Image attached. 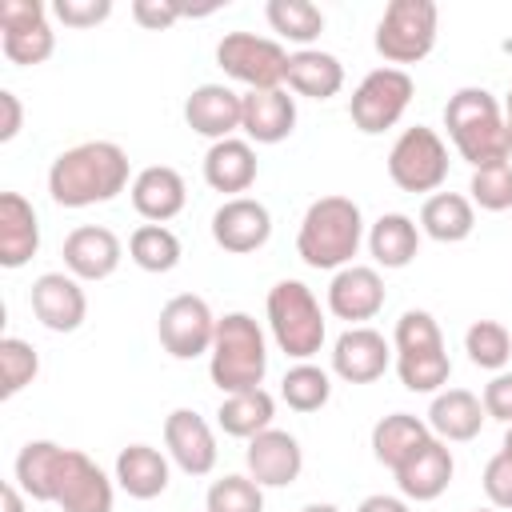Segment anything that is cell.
<instances>
[{"mask_svg":"<svg viewBox=\"0 0 512 512\" xmlns=\"http://www.w3.org/2000/svg\"><path fill=\"white\" fill-rule=\"evenodd\" d=\"M364 240V216L352 196H320L308 204L300 232H296V256L308 268L340 272L352 264Z\"/></svg>","mask_w":512,"mask_h":512,"instance_id":"277c9868","label":"cell"},{"mask_svg":"<svg viewBox=\"0 0 512 512\" xmlns=\"http://www.w3.org/2000/svg\"><path fill=\"white\" fill-rule=\"evenodd\" d=\"M12 472L20 492L36 504H56L60 512H112V480L80 448H64L56 440H28Z\"/></svg>","mask_w":512,"mask_h":512,"instance_id":"6da1fadb","label":"cell"},{"mask_svg":"<svg viewBox=\"0 0 512 512\" xmlns=\"http://www.w3.org/2000/svg\"><path fill=\"white\" fill-rule=\"evenodd\" d=\"M268 328H272V340L284 356H292L296 364L300 360H312L320 348H324V312H320V300L312 296V288L304 280H276L268 288Z\"/></svg>","mask_w":512,"mask_h":512,"instance_id":"8992f818","label":"cell"},{"mask_svg":"<svg viewBox=\"0 0 512 512\" xmlns=\"http://www.w3.org/2000/svg\"><path fill=\"white\" fill-rule=\"evenodd\" d=\"M124 260V244L104 224H80L64 236V268L84 280H108Z\"/></svg>","mask_w":512,"mask_h":512,"instance_id":"ac0fdd59","label":"cell"},{"mask_svg":"<svg viewBox=\"0 0 512 512\" xmlns=\"http://www.w3.org/2000/svg\"><path fill=\"white\" fill-rule=\"evenodd\" d=\"M128 256L144 272H172L180 264V236L168 224H140L128 236Z\"/></svg>","mask_w":512,"mask_h":512,"instance_id":"d6a6232c","label":"cell"},{"mask_svg":"<svg viewBox=\"0 0 512 512\" xmlns=\"http://www.w3.org/2000/svg\"><path fill=\"white\" fill-rule=\"evenodd\" d=\"M268 372V340L264 328L248 312H224L216 320L212 352H208V376L224 396L252 392L264 384Z\"/></svg>","mask_w":512,"mask_h":512,"instance_id":"5b68a950","label":"cell"},{"mask_svg":"<svg viewBox=\"0 0 512 512\" xmlns=\"http://www.w3.org/2000/svg\"><path fill=\"white\" fill-rule=\"evenodd\" d=\"M168 480H172V468H168V456L152 444H128L120 448L116 456V484L132 496V500H156L168 492Z\"/></svg>","mask_w":512,"mask_h":512,"instance_id":"83f0119b","label":"cell"},{"mask_svg":"<svg viewBox=\"0 0 512 512\" xmlns=\"http://www.w3.org/2000/svg\"><path fill=\"white\" fill-rule=\"evenodd\" d=\"M216 320L208 300L196 296V292H180L172 296L160 316H156V336L164 344L168 356L176 360H196V356H208L212 352V336H216Z\"/></svg>","mask_w":512,"mask_h":512,"instance_id":"8fae6325","label":"cell"},{"mask_svg":"<svg viewBox=\"0 0 512 512\" xmlns=\"http://www.w3.org/2000/svg\"><path fill=\"white\" fill-rule=\"evenodd\" d=\"M240 116H244V96L232 92L228 84H200L188 92L184 100V120L196 136H208L212 144L216 140H228L236 128H240Z\"/></svg>","mask_w":512,"mask_h":512,"instance_id":"ffe728a7","label":"cell"},{"mask_svg":"<svg viewBox=\"0 0 512 512\" xmlns=\"http://www.w3.org/2000/svg\"><path fill=\"white\" fill-rule=\"evenodd\" d=\"M388 176L400 192H436L448 180V144L436 128H404L388 152Z\"/></svg>","mask_w":512,"mask_h":512,"instance_id":"ba28073f","label":"cell"},{"mask_svg":"<svg viewBox=\"0 0 512 512\" xmlns=\"http://www.w3.org/2000/svg\"><path fill=\"white\" fill-rule=\"evenodd\" d=\"M204 180H208V188L228 192V200L248 192L256 184V148H252V140H240V136L216 140L204 152Z\"/></svg>","mask_w":512,"mask_h":512,"instance_id":"484cf974","label":"cell"},{"mask_svg":"<svg viewBox=\"0 0 512 512\" xmlns=\"http://www.w3.org/2000/svg\"><path fill=\"white\" fill-rule=\"evenodd\" d=\"M300 512H340V508L336 504H304Z\"/></svg>","mask_w":512,"mask_h":512,"instance_id":"f907efd6","label":"cell"},{"mask_svg":"<svg viewBox=\"0 0 512 512\" xmlns=\"http://www.w3.org/2000/svg\"><path fill=\"white\" fill-rule=\"evenodd\" d=\"M216 64L224 68V76L240 80L248 92L284 88V76H288L284 44H276L268 36H256V32H228L216 44Z\"/></svg>","mask_w":512,"mask_h":512,"instance_id":"9c48e42d","label":"cell"},{"mask_svg":"<svg viewBox=\"0 0 512 512\" xmlns=\"http://www.w3.org/2000/svg\"><path fill=\"white\" fill-rule=\"evenodd\" d=\"M444 128L460 152V160L476 168L504 164L512 156L508 128H504V104L488 88H456L444 104Z\"/></svg>","mask_w":512,"mask_h":512,"instance_id":"3957f363","label":"cell"},{"mask_svg":"<svg viewBox=\"0 0 512 512\" xmlns=\"http://www.w3.org/2000/svg\"><path fill=\"white\" fill-rule=\"evenodd\" d=\"M32 312L48 332H76L88 316V296L72 272H44L32 280Z\"/></svg>","mask_w":512,"mask_h":512,"instance_id":"2e32d148","label":"cell"},{"mask_svg":"<svg viewBox=\"0 0 512 512\" xmlns=\"http://www.w3.org/2000/svg\"><path fill=\"white\" fill-rule=\"evenodd\" d=\"M368 252L380 268H408L420 252V224L404 212H384L368 228Z\"/></svg>","mask_w":512,"mask_h":512,"instance_id":"f546056e","label":"cell"},{"mask_svg":"<svg viewBox=\"0 0 512 512\" xmlns=\"http://www.w3.org/2000/svg\"><path fill=\"white\" fill-rule=\"evenodd\" d=\"M440 8L432 0H392L376 24V52L388 60V68L416 64L436 48Z\"/></svg>","mask_w":512,"mask_h":512,"instance_id":"52a82bcc","label":"cell"},{"mask_svg":"<svg viewBox=\"0 0 512 512\" xmlns=\"http://www.w3.org/2000/svg\"><path fill=\"white\" fill-rule=\"evenodd\" d=\"M204 508L208 512H264V488L252 476L232 472V476H220L208 484Z\"/></svg>","mask_w":512,"mask_h":512,"instance_id":"f35d334b","label":"cell"},{"mask_svg":"<svg viewBox=\"0 0 512 512\" xmlns=\"http://www.w3.org/2000/svg\"><path fill=\"white\" fill-rule=\"evenodd\" d=\"M384 308V276L372 264H348L328 284V312L348 320V328L372 320Z\"/></svg>","mask_w":512,"mask_h":512,"instance_id":"d6986e66","label":"cell"},{"mask_svg":"<svg viewBox=\"0 0 512 512\" xmlns=\"http://www.w3.org/2000/svg\"><path fill=\"white\" fill-rule=\"evenodd\" d=\"M480 484H484V496H488L492 508H500V512L512 508V456H508L504 448L484 464Z\"/></svg>","mask_w":512,"mask_h":512,"instance_id":"b9f144b4","label":"cell"},{"mask_svg":"<svg viewBox=\"0 0 512 512\" xmlns=\"http://www.w3.org/2000/svg\"><path fill=\"white\" fill-rule=\"evenodd\" d=\"M464 352L476 368L504 372V364L512 360V332L500 320H476L464 332Z\"/></svg>","mask_w":512,"mask_h":512,"instance_id":"8d00e7d4","label":"cell"},{"mask_svg":"<svg viewBox=\"0 0 512 512\" xmlns=\"http://www.w3.org/2000/svg\"><path fill=\"white\" fill-rule=\"evenodd\" d=\"M264 16H268L272 32H280L284 40L304 44V48L324 32V12L312 0H268Z\"/></svg>","mask_w":512,"mask_h":512,"instance_id":"d590c367","label":"cell"},{"mask_svg":"<svg viewBox=\"0 0 512 512\" xmlns=\"http://www.w3.org/2000/svg\"><path fill=\"white\" fill-rule=\"evenodd\" d=\"M24 492H20V484L16 480H8V484H0V512H24Z\"/></svg>","mask_w":512,"mask_h":512,"instance_id":"c3c4849f","label":"cell"},{"mask_svg":"<svg viewBox=\"0 0 512 512\" xmlns=\"http://www.w3.org/2000/svg\"><path fill=\"white\" fill-rule=\"evenodd\" d=\"M388 364H392V344L384 340V332L368 324L344 328L332 344V372L348 384H372L388 372Z\"/></svg>","mask_w":512,"mask_h":512,"instance_id":"9a60e30c","label":"cell"},{"mask_svg":"<svg viewBox=\"0 0 512 512\" xmlns=\"http://www.w3.org/2000/svg\"><path fill=\"white\" fill-rule=\"evenodd\" d=\"M356 512H412V508H408L404 496H384V492H376V496H364V500L356 504Z\"/></svg>","mask_w":512,"mask_h":512,"instance_id":"7dc6e473","label":"cell"},{"mask_svg":"<svg viewBox=\"0 0 512 512\" xmlns=\"http://www.w3.org/2000/svg\"><path fill=\"white\" fill-rule=\"evenodd\" d=\"M24 128V108H20V96L12 88H0V140H16V132Z\"/></svg>","mask_w":512,"mask_h":512,"instance_id":"bcb514c9","label":"cell"},{"mask_svg":"<svg viewBox=\"0 0 512 512\" xmlns=\"http://www.w3.org/2000/svg\"><path fill=\"white\" fill-rule=\"evenodd\" d=\"M452 472H456V464H452V448H448L444 440L432 436V440H428L404 468H396L392 476H396V488H400L404 500L428 504V500L444 496V488L452 484Z\"/></svg>","mask_w":512,"mask_h":512,"instance_id":"7402d4cb","label":"cell"},{"mask_svg":"<svg viewBox=\"0 0 512 512\" xmlns=\"http://www.w3.org/2000/svg\"><path fill=\"white\" fill-rule=\"evenodd\" d=\"M472 512H500V508H492V504H488V508H472Z\"/></svg>","mask_w":512,"mask_h":512,"instance_id":"f5cc1de1","label":"cell"},{"mask_svg":"<svg viewBox=\"0 0 512 512\" xmlns=\"http://www.w3.org/2000/svg\"><path fill=\"white\" fill-rule=\"evenodd\" d=\"M444 336H440V324L432 312L424 308H408L400 320H396V332H392V348L396 352H424V348H440Z\"/></svg>","mask_w":512,"mask_h":512,"instance_id":"60d3db41","label":"cell"},{"mask_svg":"<svg viewBox=\"0 0 512 512\" xmlns=\"http://www.w3.org/2000/svg\"><path fill=\"white\" fill-rule=\"evenodd\" d=\"M296 128V96L284 88H264V92H244V116L240 132L252 144H280Z\"/></svg>","mask_w":512,"mask_h":512,"instance_id":"603a6c76","label":"cell"},{"mask_svg":"<svg viewBox=\"0 0 512 512\" xmlns=\"http://www.w3.org/2000/svg\"><path fill=\"white\" fill-rule=\"evenodd\" d=\"M132 208L148 220V224H164L172 216L184 212L188 204V188H184V176L168 164H148L132 176Z\"/></svg>","mask_w":512,"mask_h":512,"instance_id":"44dd1931","label":"cell"},{"mask_svg":"<svg viewBox=\"0 0 512 512\" xmlns=\"http://www.w3.org/2000/svg\"><path fill=\"white\" fill-rule=\"evenodd\" d=\"M164 448H168L172 464L188 476H208L220 456L212 424L192 408H172L164 416Z\"/></svg>","mask_w":512,"mask_h":512,"instance_id":"4fadbf2b","label":"cell"},{"mask_svg":"<svg viewBox=\"0 0 512 512\" xmlns=\"http://www.w3.org/2000/svg\"><path fill=\"white\" fill-rule=\"evenodd\" d=\"M412 92H416V84L404 68H388V64L372 68L356 84V92L348 100V116L364 136H380L404 116V108L412 104Z\"/></svg>","mask_w":512,"mask_h":512,"instance_id":"30bf717a","label":"cell"},{"mask_svg":"<svg viewBox=\"0 0 512 512\" xmlns=\"http://www.w3.org/2000/svg\"><path fill=\"white\" fill-rule=\"evenodd\" d=\"M504 452L512 456V424H508V432H504Z\"/></svg>","mask_w":512,"mask_h":512,"instance_id":"816d5d0a","label":"cell"},{"mask_svg":"<svg viewBox=\"0 0 512 512\" xmlns=\"http://www.w3.org/2000/svg\"><path fill=\"white\" fill-rule=\"evenodd\" d=\"M40 372V356L28 340L20 336H4L0 340V396L12 400L16 392H24Z\"/></svg>","mask_w":512,"mask_h":512,"instance_id":"74e56055","label":"cell"},{"mask_svg":"<svg viewBox=\"0 0 512 512\" xmlns=\"http://www.w3.org/2000/svg\"><path fill=\"white\" fill-rule=\"evenodd\" d=\"M504 128H508V148H512V88L504 96Z\"/></svg>","mask_w":512,"mask_h":512,"instance_id":"681fc988","label":"cell"},{"mask_svg":"<svg viewBox=\"0 0 512 512\" xmlns=\"http://www.w3.org/2000/svg\"><path fill=\"white\" fill-rule=\"evenodd\" d=\"M472 204H480L484 212H512V164H488L476 168L468 180Z\"/></svg>","mask_w":512,"mask_h":512,"instance_id":"ab89813d","label":"cell"},{"mask_svg":"<svg viewBox=\"0 0 512 512\" xmlns=\"http://www.w3.org/2000/svg\"><path fill=\"white\" fill-rule=\"evenodd\" d=\"M280 400L292 408V412H320L328 400H332V380L324 368H316L312 360H300L284 372L280 380Z\"/></svg>","mask_w":512,"mask_h":512,"instance_id":"836d02e7","label":"cell"},{"mask_svg":"<svg viewBox=\"0 0 512 512\" xmlns=\"http://www.w3.org/2000/svg\"><path fill=\"white\" fill-rule=\"evenodd\" d=\"M484 420H488V412H484L480 396L468 392V388H444V392H436L432 404H428V428H432V436L444 440V444L476 440L480 428H484Z\"/></svg>","mask_w":512,"mask_h":512,"instance_id":"cb8c5ba5","label":"cell"},{"mask_svg":"<svg viewBox=\"0 0 512 512\" xmlns=\"http://www.w3.org/2000/svg\"><path fill=\"white\" fill-rule=\"evenodd\" d=\"M476 228V208L460 192H432L420 208V232L440 244H460Z\"/></svg>","mask_w":512,"mask_h":512,"instance_id":"4dcf8cb0","label":"cell"},{"mask_svg":"<svg viewBox=\"0 0 512 512\" xmlns=\"http://www.w3.org/2000/svg\"><path fill=\"white\" fill-rule=\"evenodd\" d=\"M396 376L408 392H440L452 376L448 348H424V352H396Z\"/></svg>","mask_w":512,"mask_h":512,"instance_id":"e575fe53","label":"cell"},{"mask_svg":"<svg viewBox=\"0 0 512 512\" xmlns=\"http://www.w3.org/2000/svg\"><path fill=\"white\" fill-rule=\"evenodd\" d=\"M244 464H248V476L260 488H288L304 472V452H300V440L292 432L268 428V432L248 440Z\"/></svg>","mask_w":512,"mask_h":512,"instance_id":"e0dca14e","label":"cell"},{"mask_svg":"<svg viewBox=\"0 0 512 512\" xmlns=\"http://www.w3.org/2000/svg\"><path fill=\"white\" fill-rule=\"evenodd\" d=\"M480 404L488 412V420H500V424H512V372H496L484 392H480Z\"/></svg>","mask_w":512,"mask_h":512,"instance_id":"f6af8a7d","label":"cell"},{"mask_svg":"<svg viewBox=\"0 0 512 512\" xmlns=\"http://www.w3.org/2000/svg\"><path fill=\"white\" fill-rule=\"evenodd\" d=\"M40 248L36 208L20 192H0V264L24 268Z\"/></svg>","mask_w":512,"mask_h":512,"instance_id":"d4e9b609","label":"cell"},{"mask_svg":"<svg viewBox=\"0 0 512 512\" xmlns=\"http://www.w3.org/2000/svg\"><path fill=\"white\" fill-rule=\"evenodd\" d=\"M428 440H432L428 420H420L412 412H392V416H380L372 424V456L392 472L404 468Z\"/></svg>","mask_w":512,"mask_h":512,"instance_id":"4316f807","label":"cell"},{"mask_svg":"<svg viewBox=\"0 0 512 512\" xmlns=\"http://www.w3.org/2000/svg\"><path fill=\"white\" fill-rule=\"evenodd\" d=\"M272 416H276V400L272 392L264 388H252V392H236V396H224L220 408H216V424L236 436V440H252L260 432L272 428Z\"/></svg>","mask_w":512,"mask_h":512,"instance_id":"1f68e13d","label":"cell"},{"mask_svg":"<svg viewBox=\"0 0 512 512\" xmlns=\"http://www.w3.org/2000/svg\"><path fill=\"white\" fill-rule=\"evenodd\" d=\"M268 236H272V212L252 196H232L212 212V240L232 256H248L264 248Z\"/></svg>","mask_w":512,"mask_h":512,"instance_id":"5bb4252c","label":"cell"},{"mask_svg":"<svg viewBox=\"0 0 512 512\" xmlns=\"http://www.w3.org/2000/svg\"><path fill=\"white\" fill-rule=\"evenodd\" d=\"M184 16V4L176 0H132V20L148 32H164Z\"/></svg>","mask_w":512,"mask_h":512,"instance_id":"ee69618b","label":"cell"},{"mask_svg":"<svg viewBox=\"0 0 512 512\" xmlns=\"http://www.w3.org/2000/svg\"><path fill=\"white\" fill-rule=\"evenodd\" d=\"M132 176V160L112 140H84L64 148L48 168V196L60 208H92L116 200Z\"/></svg>","mask_w":512,"mask_h":512,"instance_id":"7a4b0ae2","label":"cell"},{"mask_svg":"<svg viewBox=\"0 0 512 512\" xmlns=\"http://www.w3.org/2000/svg\"><path fill=\"white\" fill-rule=\"evenodd\" d=\"M284 84L296 92V96H308V100H328L344 88V64L332 56V52H320V48H300L288 56V76Z\"/></svg>","mask_w":512,"mask_h":512,"instance_id":"f1b7e54d","label":"cell"},{"mask_svg":"<svg viewBox=\"0 0 512 512\" xmlns=\"http://www.w3.org/2000/svg\"><path fill=\"white\" fill-rule=\"evenodd\" d=\"M52 16L64 28H96L100 20L112 16V0H56Z\"/></svg>","mask_w":512,"mask_h":512,"instance_id":"7bdbcfd3","label":"cell"},{"mask_svg":"<svg viewBox=\"0 0 512 512\" xmlns=\"http://www.w3.org/2000/svg\"><path fill=\"white\" fill-rule=\"evenodd\" d=\"M0 48L12 64H44L56 52V32L40 0H4L0 4Z\"/></svg>","mask_w":512,"mask_h":512,"instance_id":"7c38bea8","label":"cell"}]
</instances>
